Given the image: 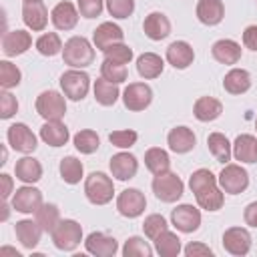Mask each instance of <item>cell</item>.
<instances>
[{
	"mask_svg": "<svg viewBox=\"0 0 257 257\" xmlns=\"http://www.w3.org/2000/svg\"><path fill=\"white\" fill-rule=\"evenodd\" d=\"M189 187L197 197V203L207 211H219L223 207V193L217 187V177L209 169H199L191 175Z\"/></svg>",
	"mask_w": 257,
	"mask_h": 257,
	"instance_id": "1",
	"label": "cell"
},
{
	"mask_svg": "<svg viewBox=\"0 0 257 257\" xmlns=\"http://www.w3.org/2000/svg\"><path fill=\"white\" fill-rule=\"evenodd\" d=\"M62 58H64V64H68L72 68H84V66L92 64L94 48L90 46V42L84 36H72L62 46Z\"/></svg>",
	"mask_w": 257,
	"mask_h": 257,
	"instance_id": "2",
	"label": "cell"
},
{
	"mask_svg": "<svg viewBox=\"0 0 257 257\" xmlns=\"http://www.w3.org/2000/svg\"><path fill=\"white\" fill-rule=\"evenodd\" d=\"M84 195L92 205H106L114 195V185L104 173H90L84 181Z\"/></svg>",
	"mask_w": 257,
	"mask_h": 257,
	"instance_id": "3",
	"label": "cell"
},
{
	"mask_svg": "<svg viewBox=\"0 0 257 257\" xmlns=\"http://www.w3.org/2000/svg\"><path fill=\"white\" fill-rule=\"evenodd\" d=\"M82 241V227L72 219H62L52 231L54 247L62 251H74Z\"/></svg>",
	"mask_w": 257,
	"mask_h": 257,
	"instance_id": "4",
	"label": "cell"
},
{
	"mask_svg": "<svg viewBox=\"0 0 257 257\" xmlns=\"http://www.w3.org/2000/svg\"><path fill=\"white\" fill-rule=\"evenodd\" d=\"M183 189H185V185H183V181L175 173L155 175V179H153V193L163 203H175V201H179L181 195H183Z\"/></svg>",
	"mask_w": 257,
	"mask_h": 257,
	"instance_id": "5",
	"label": "cell"
},
{
	"mask_svg": "<svg viewBox=\"0 0 257 257\" xmlns=\"http://www.w3.org/2000/svg\"><path fill=\"white\" fill-rule=\"evenodd\" d=\"M36 112L44 120H60L66 112V102L64 96L58 94L56 90H44L36 98Z\"/></svg>",
	"mask_w": 257,
	"mask_h": 257,
	"instance_id": "6",
	"label": "cell"
},
{
	"mask_svg": "<svg viewBox=\"0 0 257 257\" xmlns=\"http://www.w3.org/2000/svg\"><path fill=\"white\" fill-rule=\"evenodd\" d=\"M88 86H90V76L82 70H66L60 76V88L64 96H68L70 100H82L88 92Z\"/></svg>",
	"mask_w": 257,
	"mask_h": 257,
	"instance_id": "7",
	"label": "cell"
},
{
	"mask_svg": "<svg viewBox=\"0 0 257 257\" xmlns=\"http://www.w3.org/2000/svg\"><path fill=\"white\" fill-rule=\"evenodd\" d=\"M219 185H221V189L225 191V193H229V195H239V193H243L245 189H247V185H249V175H247V171L243 169V167H239V165H225L223 167V171L219 173Z\"/></svg>",
	"mask_w": 257,
	"mask_h": 257,
	"instance_id": "8",
	"label": "cell"
},
{
	"mask_svg": "<svg viewBox=\"0 0 257 257\" xmlns=\"http://www.w3.org/2000/svg\"><path fill=\"white\" fill-rule=\"evenodd\" d=\"M153 100V90L145 82H131L122 92V102L128 110H145Z\"/></svg>",
	"mask_w": 257,
	"mask_h": 257,
	"instance_id": "9",
	"label": "cell"
},
{
	"mask_svg": "<svg viewBox=\"0 0 257 257\" xmlns=\"http://www.w3.org/2000/svg\"><path fill=\"white\" fill-rule=\"evenodd\" d=\"M147 207V199L139 189H124L116 199V209L122 217L135 219L139 217Z\"/></svg>",
	"mask_w": 257,
	"mask_h": 257,
	"instance_id": "10",
	"label": "cell"
},
{
	"mask_svg": "<svg viewBox=\"0 0 257 257\" xmlns=\"http://www.w3.org/2000/svg\"><path fill=\"white\" fill-rule=\"evenodd\" d=\"M171 221H173V225H175L181 233H193V231H197L199 225H201V213H199L197 207L185 203V205H179V207L173 209Z\"/></svg>",
	"mask_w": 257,
	"mask_h": 257,
	"instance_id": "11",
	"label": "cell"
},
{
	"mask_svg": "<svg viewBox=\"0 0 257 257\" xmlns=\"http://www.w3.org/2000/svg\"><path fill=\"white\" fill-rule=\"evenodd\" d=\"M6 137H8L10 147H12L14 151H18V153H32V151L38 147L34 133H32L24 122L12 124V126L8 128V133H6Z\"/></svg>",
	"mask_w": 257,
	"mask_h": 257,
	"instance_id": "12",
	"label": "cell"
},
{
	"mask_svg": "<svg viewBox=\"0 0 257 257\" xmlns=\"http://www.w3.org/2000/svg\"><path fill=\"white\" fill-rule=\"evenodd\" d=\"M42 205V193L34 187H20L16 189V193L12 195V209H16L18 213H36Z\"/></svg>",
	"mask_w": 257,
	"mask_h": 257,
	"instance_id": "13",
	"label": "cell"
},
{
	"mask_svg": "<svg viewBox=\"0 0 257 257\" xmlns=\"http://www.w3.org/2000/svg\"><path fill=\"white\" fill-rule=\"evenodd\" d=\"M22 20L28 28L40 32L46 28L48 22V10L42 0H24L22 4Z\"/></svg>",
	"mask_w": 257,
	"mask_h": 257,
	"instance_id": "14",
	"label": "cell"
},
{
	"mask_svg": "<svg viewBox=\"0 0 257 257\" xmlns=\"http://www.w3.org/2000/svg\"><path fill=\"white\" fill-rule=\"evenodd\" d=\"M223 247L231 255H247L251 249V235L243 227H231L223 233Z\"/></svg>",
	"mask_w": 257,
	"mask_h": 257,
	"instance_id": "15",
	"label": "cell"
},
{
	"mask_svg": "<svg viewBox=\"0 0 257 257\" xmlns=\"http://www.w3.org/2000/svg\"><path fill=\"white\" fill-rule=\"evenodd\" d=\"M139 171V161L131 153H116L110 159V173L118 181H128L137 175Z\"/></svg>",
	"mask_w": 257,
	"mask_h": 257,
	"instance_id": "16",
	"label": "cell"
},
{
	"mask_svg": "<svg viewBox=\"0 0 257 257\" xmlns=\"http://www.w3.org/2000/svg\"><path fill=\"white\" fill-rule=\"evenodd\" d=\"M84 247L88 253H92L96 257H112L118 249V243L114 237H110L106 233H90L84 241Z\"/></svg>",
	"mask_w": 257,
	"mask_h": 257,
	"instance_id": "17",
	"label": "cell"
},
{
	"mask_svg": "<svg viewBox=\"0 0 257 257\" xmlns=\"http://www.w3.org/2000/svg\"><path fill=\"white\" fill-rule=\"evenodd\" d=\"M32 44V36L26 30H12L6 32L2 38V52L6 56H18L24 54Z\"/></svg>",
	"mask_w": 257,
	"mask_h": 257,
	"instance_id": "18",
	"label": "cell"
},
{
	"mask_svg": "<svg viewBox=\"0 0 257 257\" xmlns=\"http://www.w3.org/2000/svg\"><path fill=\"white\" fill-rule=\"evenodd\" d=\"M143 30L151 40H163L171 34V22L163 12H151L143 22Z\"/></svg>",
	"mask_w": 257,
	"mask_h": 257,
	"instance_id": "19",
	"label": "cell"
},
{
	"mask_svg": "<svg viewBox=\"0 0 257 257\" xmlns=\"http://www.w3.org/2000/svg\"><path fill=\"white\" fill-rule=\"evenodd\" d=\"M122 38H124L122 28L116 26V24H112V22H102L100 26H96V30H94V34H92L94 46L100 48V50H104V48H108V46H112V44L122 42Z\"/></svg>",
	"mask_w": 257,
	"mask_h": 257,
	"instance_id": "20",
	"label": "cell"
},
{
	"mask_svg": "<svg viewBox=\"0 0 257 257\" xmlns=\"http://www.w3.org/2000/svg\"><path fill=\"white\" fill-rule=\"evenodd\" d=\"M193 58H195V52H193L191 44L185 42V40H175L167 48V60H169V64H173L179 70L187 68L193 62Z\"/></svg>",
	"mask_w": 257,
	"mask_h": 257,
	"instance_id": "21",
	"label": "cell"
},
{
	"mask_svg": "<svg viewBox=\"0 0 257 257\" xmlns=\"http://www.w3.org/2000/svg\"><path fill=\"white\" fill-rule=\"evenodd\" d=\"M50 18H52V24L58 28V30H70L76 26L78 22V12L76 8L70 4V2H58L52 12H50Z\"/></svg>",
	"mask_w": 257,
	"mask_h": 257,
	"instance_id": "22",
	"label": "cell"
},
{
	"mask_svg": "<svg viewBox=\"0 0 257 257\" xmlns=\"http://www.w3.org/2000/svg\"><path fill=\"white\" fill-rule=\"evenodd\" d=\"M211 54L217 62L221 64H237L239 58H241V46L235 42V40H229V38H223V40H217L211 48Z\"/></svg>",
	"mask_w": 257,
	"mask_h": 257,
	"instance_id": "23",
	"label": "cell"
},
{
	"mask_svg": "<svg viewBox=\"0 0 257 257\" xmlns=\"http://www.w3.org/2000/svg\"><path fill=\"white\" fill-rule=\"evenodd\" d=\"M167 143H169V149L173 153H179L181 155V153H189L195 147L197 139H195V133L191 128H187V126H175L169 133Z\"/></svg>",
	"mask_w": 257,
	"mask_h": 257,
	"instance_id": "24",
	"label": "cell"
},
{
	"mask_svg": "<svg viewBox=\"0 0 257 257\" xmlns=\"http://www.w3.org/2000/svg\"><path fill=\"white\" fill-rule=\"evenodd\" d=\"M225 16V6L221 0H199L197 4V18L207 24V26H215L223 20Z\"/></svg>",
	"mask_w": 257,
	"mask_h": 257,
	"instance_id": "25",
	"label": "cell"
},
{
	"mask_svg": "<svg viewBox=\"0 0 257 257\" xmlns=\"http://www.w3.org/2000/svg\"><path fill=\"white\" fill-rule=\"evenodd\" d=\"M16 231V237L18 241L26 247V249H34L38 243H40V235H42V227L36 223V221H30V219H22L16 223L14 227Z\"/></svg>",
	"mask_w": 257,
	"mask_h": 257,
	"instance_id": "26",
	"label": "cell"
},
{
	"mask_svg": "<svg viewBox=\"0 0 257 257\" xmlns=\"http://www.w3.org/2000/svg\"><path fill=\"white\" fill-rule=\"evenodd\" d=\"M68 128L60 120H46L40 126V139L50 147H62L68 141Z\"/></svg>",
	"mask_w": 257,
	"mask_h": 257,
	"instance_id": "27",
	"label": "cell"
},
{
	"mask_svg": "<svg viewBox=\"0 0 257 257\" xmlns=\"http://www.w3.org/2000/svg\"><path fill=\"white\" fill-rule=\"evenodd\" d=\"M223 88L229 92V94H243L251 88V76L247 70L243 68H233L225 74L223 78Z\"/></svg>",
	"mask_w": 257,
	"mask_h": 257,
	"instance_id": "28",
	"label": "cell"
},
{
	"mask_svg": "<svg viewBox=\"0 0 257 257\" xmlns=\"http://www.w3.org/2000/svg\"><path fill=\"white\" fill-rule=\"evenodd\" d=\"M221 112H223V104L213 96H201V98H197V102L193 106V114L201 122L215 120Z\"/></svg>",
	"mask_w": 257,
	"mask_h": 257,
	"instance_id": "29",
	"label": "cell"
},
{
	"mask_svg": "<svg viewBox=\"0 0 257 257\" xmlns=\"http://www.w3.org/2000/svg\"><path fill=\"white\" fill-rule=\"evenodd\" d=\"M14 173H16V179H20V181L26 183V185H32V183L40 181V177H42V167H40V163H38L36 159L24 157V159H20V161L16 163Z\"/></svg>",
	"mask_w": 257,
	"mask_h": 257,
	"instance_id": "30",
	"label": "cell"
},
{
	"mask_svg": "<svg viewBox=\"0 0 257 257\" xmlns=\"http://www.w3.org/2000/svg\"><path fill=\"white\" fill-rule=\"evenodd\" d=\"M163 58L155 52H145L137 58V72L143 76V78H157L161 72H163Z\"/></svg>",
	"mask_w": 257,
	"mask_h": 257,
	"instance_id": "31",
	"label": "cell"
},
{
	"mask_svg": "<svg viewBox=\"0 0 257 257\" xmlns=\"http://www.w3.org/2000/svg\"><path fill=\"white\" fill-rule=\"evenodd\" d=\"M255 143H257V139L253 135H239L233 143V157L241 163H257Z\"/></svg>",
	"mask_w": 257,
	"mask_h": 257,
	"instance_id": "32",
	"label": "cell"
},
{
	"mask_svg": "<svg viewBox=\"0 0 257 257\" xmlns=\"http://www.w3.org/2000/svg\"><path fill=\"white\" fill-rule=\"evenodd\" d=\"M207 145H209V151H211V155L215 157V161H219V163H227V161H231V155H233V149H231V143L227 141V137L225 135H221V133H211L209 137H207Z\"/></svg>",
	"mask_w": 257,
	"mask_h": 257,
	"instance_id": "33",
	"label": "cell"
},
{
	"mask_svg": "<svg viewBox=\"0 0 257 257\" xmlns=\"http://www.w3.org/2000/svg\"><path fill=\"white\" fill-rule=\"evenodd\" d=\"M145 165L153 175H163V173H169L171 159H169L167 151H163L159 147H153L145 153Z\"/></svg>",
	"mask_w": 257,
	"mask_h": 257,
	"instance_id": "34",
	"label": "cell"
},
{
	"mask_svg": "<svg viewBox=\"0 0 257 257\" xmlns=\"http://www.w3.org/2000/svg\"><path fill=\"white\" fill-rule=\"evenodd\" d=\"M94 98L102 106H112L118 98V84H114L106 78L94 80Z\"/></svg>",
	"mask_w": 257,
	"mask_h": 257,
	"instance_id": "35",
	"label": "cell"
},
{
	"mask_svg": "<svg viewBox=\"0 0 257 257\" xmlns=\"http://www.w3.org/2000/svg\"><path fill=\"white\" fill-rule=\"evenodd\" d=\"M155 249L161 257H177L181 253V239L171 231H163L155 239Z\"/></svg>",
	"mask_w": 257,
	"mask_h": 257,
	"instance_id": "36",
	"label": "cell"
},
{
	"mask_svg": "<svg viewBox=\"0 0 257 257\" xmlns=\"http://www.w3.org/2000/svg\"><path fill=\"white\" fill-rule=\"evenodd\" d=\"M36 223L42 227V231L46 233H52L54 227L60 223V213H58V207L52 205V203H42L40 209L36 211Z\"/></svg>",
	"mask_w": 257,
	"mask_h": 257,
	"instance_id": "37",
	"label": "cell"
},
{
	"mask_svg": "<svg viewBox=\"0 0 257 257\" xmlns=\"http://www.w3.org/2000/svg\"><path fill=\"white\" fill-rule=\"evenodd\" d=\"M82 163L76 157H64L60 161V177L68 185H76L82 179Z\"/></svg>",
	"mask_w": 257,
	"mask_h": 257,
	"instance_id": "38",
	"label": "cell"
},
{
	"mask_svg": "<svg viewBox=\"0 0 257 257\" xmlns=\"http://www.w3.org/2000/svg\"><path fill=\"white\" fill-rule=\"evenodd\" d=\"M98 145H100V139H98V135H96L94 131H90V128L78 131V133L74 135V147H76V151H80L82 155L94 153V151L98 149Z\"/></svg>",
	"mask_w": 257,
	"mask_h": 257,
	"instance_id": "39",
	"label": "cell"
},
{
	"mask_svg": "<svg viewBox=\"0 0 257 257\" xmlns=\"http://www.w3.org/2000/svg\"><path fill=\"white\" fill-rule=\"evenodd\" d=\"M36 50H38L42 56H56V54L62 50L60 36H58L56 32L42 34V36L36 40Z\"/></svg>",
	"mask_w": 257,
	"mask_h": 257,
	"instance_id": "40",
	"label": "cell"
},
{
	"mask_svg": "<svg viewBox=\"0 0 257 257\" xmlns=\"http://www.w3.org/2000/svg\"><path fill=\"white\" fill-rule=\"evenodd\" d=\"M100 74H102V78H106V80H110L114 84H120V82L126 80V66L104 58L102 64H100Z\"/></svg>",
	"mask_w": 257,
	"mask_h": 257,
	"instance_id": "41",
	"label": "cell"
},
{
	"mask_svg": "<svg viewBox=\"0 0 257 257\" xmlns=\"http://www.w3.org/2000/svg\"><path fill=\"white\" fill-rule=\"evenodd\" d=\"M20 76L22 74H20V70H18L16 64H12L8 60H2L0 62V86L4 90L12 88V86H18L20 84Z\"/></svg>",
	"mask_w": 257,
	"mask_h": 257,
	"instance_id": "42",
	"label": "cell"
},
{
	"mask_svg": "<svg viewBox=\"0 0 257 257\" xmlns=\"http://www.w3.org/2000/svg\"><path fill=\"white\" fill-rule=\"evenodd\" d=\"M122 255L124 257H151L153 249H151V245L145 239L131 237V239H126V243L122 247Z\"/></svg>",
	"mask_w": 257,
	"mask_h": 257,
	"instance_id": "43",
	"label": "cell"
},
{
	"mask_svg": "<svg viewBox=\"0 0 257 257\" xmlns=\"http://www.w3.org/2000/svg\"><path fill=\"white\" fill-rule=\"evenodd\" d=\"M102 52H104V58H108V60H112L116 64H128L131 58H133V50L126 44H122V42L112 44V46L104 48Z\"/></svg>",
	"mask_w": 257,
	"mask_h": 257,
	"instance_id": "44",
	"label": "cell"
},
{
	"mask_svg": "<svg viewBox=\"0 0 257 257\" xmlns=\"http://www.w3.org/2000/svg\"><path fill=\"white\" fill-rule=\"evenodd\" d=\"M143 231H145V235L149 237V239H157L163 231H167V219L163 217V215H149L147 219H145V223H143Z\"/></svg>",
	"mask_w": 257,
	"mask_h": 257,
	"instance_id": "45",
	"label": "cell"
},
{
	"mask_svg": "<svg viewBox=\"0 0 257 257\" xmlns=\"http://www.w3.org/2000/svg\"><path fill=\"white\" fill-rule=\"evenodd\" d=\"M106 10L112 18H128L135 10V0H106Z\"/></svg>",
	"mask_w": 257,
	"mask_h": 257,
	"instance_id": "46",
	"label": "cell"
},
{
	"mask_svg": "<svg viewBox=\"0 0 257 257\" xmlns=\"http://www.w3.org/2000/svg\"><path fill=\"white\" fill-rule=\"evenodd\" d=\"M137 133L135 131H114V133H110L108 135V141L114 145V147H118V149H131L135 143H137Z\"/></svg>",
	"mask_w": 257,
	"mask_h": 257,
	"instance_id": "47",
	"label": "cell"
},
{
	"mask_svg": "<svg viewBox=\"0 0 257 257\" xmlns=\"http://www.w3.org/2000/svg\"><path fill=\"white\" fill-rule=\"evenodd\" d=\"M16 110H18L16 96H12L10 92H2L0 94V116L2 118H10L12 114H16Z\"/></svg>",
	"mask_w": 257,
	"mask_h": 257,
	"instance_id": "48",
	"label": "cell"
},
{
	"mask_svg": "<svg viewBox=\"0 0 257 257\" xmlns=\"http://www.w3.org/2000/svg\"><path fill=\"white\" fill-rule=\"evenodd\" d=\"M78 10L84 18H96L102 12V0H78Z\"/></svg>",
	"mask_w": 257,
	"mask_h": 257,
	"instance_id": "49",
	"label": "cell"
},
{
	"mask_svg": "<svg viewBox=\"0 0 257 257\" xmlns=\"http://www.w3.org/2000/svg\"><path fill=\"white\" fill-rule=\"evenodd\" d=\"M185 255L187 257H211L213 251L203 243H189L185 247Z\"/></svg>",
	"mask_w": 257,
	"mask_h": 257,
	"instance_id": "50",
	"label": "cell"
},
{
	"mask_svg": "<svg viewBox=\"0 0 257 257\" xmlns=\"http://www.w3.org/2000/svg\"><path fill=\"white\" fill-rule=\"evenodd\" d=\"M243 44L249 50L257 52V24H251V26H247L243 30Z\"/></svg>",
	"mask_w": 257,
	"mask_h": 257,
	"instance_id": "51",
	"label": "cell"
},
{
	"mask_svg": "<svg viewBox=\"0 0 257 257\" xmlns=\"http://www.w3.org/2000/svg\"><path fill=\"white\" fill-rule=\"evenodd\" d=\"M243 219H245V223H247V225L257 227V201H253V203H249V205L245 207Z\"/></svg>",
	"mask_w": 257,
	"mask_h": 257,
	"instance_id": "52",
	"label": "cell"
},
{
	"mask_svg": "<svg viewBox=\"0 0 257 257\" xmlns=\"http://www.w3.org/2000/svg\"><path fill=\"white\" fill-rule=\"evenodd\" d=\"M0 181H2V199H8L12 193V179L10 175H0Z\"/></svg>",
	"mask_w": 257,
	"mask_h": 257,
	"instance_id": "53",
	"label": "cell"
},
{
	"mask_svg": "<svg viewBox=\"0 0 257 257\" xmlns=\"http://www.w3.org/2000/svg\"><path fill=\"white\" fill-rule=\"evenodd\" d=\"M2 209H4V213H2V221H6V219H8V205L4 203V205H2Z\"/></svg>",
	"mask_w": 257,
	"mask_h": 257,
	"instance_id": "54",
	"label": "cell"
},
{
	"mask_svg": "<svg viewBox=\"0 0 257 257\" xmlns=\"http://www.w3.org/2000/svg\"><path fill=\"white\" fill-rule=\"evenodd\" d=\"M255 157H257V143H255Z\"/></svg>",
	"mask_w": 257,
	"mask_h": 257,
	"instance_id": "55",
	"label": "cell"
},
{
	"mask_svg": "<svg viewBox=\"0 0 257 257\" xmlns=\"http://www.w3.org/2000/svg\"><path fill=\"white\" fill-rule=\"evenodd\" d=\"M255 128H257V118H255Z\"/></svg>",
	"mask_w": 257,
	"mask_h": 257,
	"instance_id": "56",
	"label": "cell"
}]
</instances>
